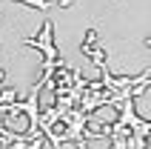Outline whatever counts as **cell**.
Returning a JSON list of instances; mask_svg holds the SVG:
<instances>
[{
    "instance_id": "1",
    "label": "cell",
    "mask_w": 151,
    "mask_h": 149,
    "mask_svg": "<svg viewBox=\"0 0 151 149\" xmlns=\"http://www.w3.org/2000/svg\"><path fill=\"white\" fill-rule=\"evenodd\" d=\"M51 37H54V23L51 20H46L43 23V32L37 34V37H32V40H26V46H34V49H40L43 55H46V63H43V86H51V80H54V69H57V49H54V43H51Z\"/></svg>"
},
{
    "instance_id": "2",
    "label": "cell",
    "mask_w": 151,
    "mask_h": 149,
    "mask_svg": "<svg viewBox=\"0 0 151 149\" xmlns=\"http://www.w3.org/2000/svg\"><path fill=\"white\" fill-rule=\"evenodd\" d=\"M14 3H26V6H34V9H40V12H49L51 6H74V0H14Z\"/></svg>"
},
{
    "instance_id": "3",
    "label": "cell",
    "mask_w": 151,
    "mask_h": 149,
    "mask_svg": "<svg viewBox=\"0 0 151 149\" xmlns=\"http://www.w3.org/2000/svg\"><path fill=\"white\" fill-rule=\"evenodd\" d=\"M145 46H151V37H148V40H145Z\"/></svg>"
}]
</instances>
